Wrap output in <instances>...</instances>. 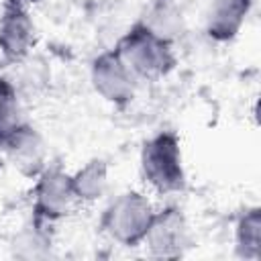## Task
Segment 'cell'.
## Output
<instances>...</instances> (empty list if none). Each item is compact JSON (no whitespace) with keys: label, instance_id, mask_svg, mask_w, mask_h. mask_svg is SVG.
<instances>
[{"label":"cell","instance_id":"cell-8","mask_svg":"<svg viewBox=\"0 0 261 261\" xmlns=\"http://www.w3.org/2000/svg\"><path fill=\"white\" fill-rule=\"evenodd\" d=\"M0 153L20 175L29 179H35L49 163L43 135L29 120H22L0 141Z\"/></svg>","mask_w":261,"mask_h":261},{"label":"cell","instance_id":"cell-15","mask_svg":"<svg viewBox=\"0 0 261 261\" xmlns=\"http://www.w3.org/2000/svg\"><path fill=\"white\" fill-rule=\"evenodd\" d=\"M80 4H84V6H88V8H96V6H100V4H104L106 0H77Z\"/></svg>","mask_w":261,"mask_h":261},{"label":"cell","instance_id":"cell-9","mask_svg":"<svg viewBox=\"0 0 261 261\" xmlns=\"http://www.w3.org/2000/svg\"><path fill=\"white\" fill-rule=\"evenodd\" d=\"M255 0H212L206 18L204 33L214 43H232L243 31Z\"/></svg>","mask_w":261,"mask_h":261},{"label":"cell","instance_id":"cell-6","mask_svg":"<svg viewBox=\"0 0 261 261\" xmlns=\"http://www.w3.org/2000/svg\"><path fill=\"white\" fill-rule=\"evenodd\" d=\"M137 82L139 80L130 73L114 49H104L90 61V84L94 92L118 110L133 102Z\"/></svg>","mask_w":261,"mask_h":261},{"label":"cell","instance_id":"cell-3","mask_svg":"<svg viewBox=\"0 0 261 261\" xmlns=\"http://www.w3.org/2000/svg\"><path fill=\"white\" fill-rule=\"evenodd\" d=\"M155 206L137 190H126L114 196L100 214V230L116 245L135 249L141 247L151 226Z\"/></svg>","mask_w":261,"mask_h":261},{"label":"cell","instance_id":"cell-10","mask_svg":"<svg viewBox=\"0 0 261 261\" xmlns=\"http://www.w3.org/2000/svg\"><path fill=\"white\" fill-rule=\"evenodd\" d=\"M139 20L171 45H175L186 33V18L177 0H149Z\"/></svg>","mask_w":261,"mask_h":261},{"label":"cell","instance_id":"cell-11","mask_svg":"<svg viewBox=\"0 0 261 261\" xmlns=\"http://www.w3.org/2000/svg\"><path fill=\"white\" fill-rule=\"evenodd\" d=\"M10 253L16 259L33 261L47 259L53 253V224L41 222L37 218H29L20 226V230L10 241Z\"/></svg>","mask_w":261,"mask_h":261},{"label":"cell","instance_id":"cell-4","mask_svg":"<svg viewBox=\"0 0 261 261\" xmlns=\"http://www.w3.org/2000/svg\"><path fill=\"white\" fill-rule=\"evenodd\" d=\"M31 196V216L53 226L61 218H65L77 204L71 186V173L65 171L61 163H47L43 167V171L35 177Z\"/></svg>","mask_w":261,"mask_h":261},{"label":"cell","instance_id":"cell-7","mask_svg":"<svg viewBox=\"0 0 261 261\" xmlns=\"http://www.w3.org/2000/svg\"><path fill=\"white\" fill-rule=\"evenodd\" d=\"M24 0H2L0 57L6 65H20L35 45V20Z\"/></svg>","mask_w":261,"mask_h":261},{"label":"cell","instance_id":"cell-12","mask_svg":"<svg viewBox=\"0 0 261 261\" xmlns=\"http://www.w3.org/2000/svg\"><path fill=\"white\" fill-rule=\"evenodd\" d=\"M234 255L245 261L261 257V208L247 206L234 218Z\"/></svg>","mask_w":261,"mask_h":261},{"label":"cell","instance_id":"cell-5","mask_svg":"<svg viewBox=\"0 0 261 261\" xmlns=\"http://www.w3.org/2000/svg\"><path fill=\"white\" fill-rule=\"evenodd\" d=\"M192 230L186 212L177 204L155 208L143 247L155 259H179L192 247Z\"/></svg>","mask_w":261,"mask_h":261},{"label":"cell","instance_id":"cell-1","mask_svg":"<svg viewBox=\"0 0 261 261\" xmlns=\"http://www.w3.org/2000/svg\"><path fill=\"white\" fill-rule=\"evenodd\" d=\"M112 49L130 73L143 82H157L169 75L177 65L175 45L157 37L139 18L118 37Z\"/></svg>","mask_w":261,"mask_h":261},{"label":"cell","instance_id":"cell-2","mask_svg":"<svg viewBox=\"0 0 261 261\" xmlns=\"http://www.w3.org/2000/svg\"><path fill=\"white\" fill-rule=\"evenodd\" d=\"M139 167L143 179L159 196L179 194L188 186L181 139L171 128H161L143 143Z\"/></svg>","mask_w":261,"mask_h":261},{"label":"cell","instance_id":"cell-16","mask_svg":"<svg viewBox=\"0 0 261 261\" xmlns=\"http://www.w3.org/2000/svg\"><path fill=\"white\" fill-rule=\"evenodd\" d=\"M27 4H37V2H41V0H24Z\"/></svg>","mask_w":261,"mask_h":261},{"label":"cell","instance_id":"cell-13","mask_svg":"<svg viewBox=\"0 0 261 261\" xmlns=\"http://www.w3.org/2000/svg\"><path fill=\"white\" fill-rule=\"evenodd\" d=\"M108 163L104 159H90L86 161L82 167H77L71 173V186H73V194L77 198V202H98L106 190H108Z\"/></svg>","mask_w":261,"mask_h":261},{"label":"cell","instance_id":"cell-14","mask_svg":"<svg viewBox=\"0 0 261 261\" xmlns=\"http://www.w3.org/2000/svg\"><path fill=\"white\" fill-rule=\"evenodd\" d=\"M22 120L27 118L22 112L18 86L6 73H0V141Z\"/></svg>","mask_w":261,"mask_h":261}]
</instances>
